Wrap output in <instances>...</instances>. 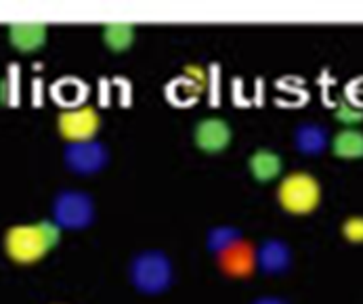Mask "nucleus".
<instances>
[{
  "instance_id": "obj_1",
  "label": "nucleus",
  "mask_w": 363,
  "mask_h": 304,
  "mask_svg": "<svg viewBox=\"0 0 363 304\" xmlns=\"http://www.w3.org/2000/svg\"><path fill=\"white\" fill-rule=\"evenodd\" d=\"M59 229L52 223H36V225H19L9 229L4 237V248L11 260L19 264H34L45 254L57 246Z\"/></svg>"
},
{
  "instance_id": "obj_7",
  "label": "nucleus",
  "mask_w": 363,
  "mask_h": 304,
  "mask_svg": "<svg viewBox=\"0 0 363 304\" xmlns=\"http://www.w3.org/2000/svg\"><path fill=\"white\" fill-rule=\"evenodd\" d=\"M250 172H252V176L257 181H260V183L273 181L281 172V157L275 152L259 150V152L250 157Z\"/></svg>"
},
{
  "instance_id": "obj_11",
  "label": "nucleus",
  "mask_w": 363,
  "mask_h": 304,
  "mask_svg": "<svg viewBox=\"0 0 363 304\" xmlns=\"http://www.w3.org/2000/svg\"><path fill=\"white\" fill-rule=\"evenodd\" d=\"M183 74H185V78L189 80V84L194 86L196 93L204 91L208 86V74L202 65H187V67L183 69Z\"/></svg>"
},
{
  "instance_id": "obj_9",
  "label": "nucleus",
  "mask_w": 363,
  "mask_h": 304,
  "mask_svg": "<svg viewBox=\"0 0 363 304\" xmlns=\"http://www.w3.org/2000/svg\"><path fill=\"white\" fill-rule=\"evenodd\" d=\"M104 40L111 51H126L135 43V28L130 23H109L105 26Z\"/></svg>"
},
{
  "instance_id": "obj_12",
  "label": "nucleus",
  "mask_w": 363,
  "mask_h": 304,
  "mask_svg": "<svg viewBox=\"0 0 363 304\" xmlns=\"http://www.w3.org/2000/svg\"><path fill=\"white\" fill-rule=\"evenodd\" d=\"M336 118L345 126H355V124L363 122V111L357 109V107H353V105H349V103H340L338 109H336Z\"/></svg>"
},
{
  "instance_id": "obj_2",
  "label": "nucleus",
  "mask_w": 363,
  "mask_h": 304,
  "mask_svg": "<svg viewBox=\"0 0 363 304\" xmlns=\"http://www.w3.org/2000/svg\"><path fill=\"white\" fill-rule=\"evenodd\" d=\"M279 206L296 216H305L317 210L321 202V185L309 172H290L277 189Z\"/></svg>"
},
{
  "instance_id": "obj_6",
  "label": "nucleus",
  "mask_w": 363,
  "mask_h": 304,
  "mask_svg": "<svg viewBox=\"0 0 363 304\" xmlns=\"http://www.w3.org/2000/svg\"><path fill=\"white\" fill-rule=\"evenodd\" d=\"M11 45L19 51H36L47 40V26L43 23H15L9 28Z\"/></svg>"
},
{
  "instance_id": "obj_8",
  "label": "nucleus",
  "mask_w": 363,
  "mask_h": 304,
  "mask_svg": "<svg viewBox=\"0 0 363 304\" xmlns=\"http://www.w3.org/2000/svg\"><path fill=\"white\" fill-rule=\"evenodd\" d=\"M332 150L342 159H362L363 157V133L357 128H345L340 130L334 141Z\"/></svg>"
},
{
  "instance_id": "obj_4",
  "label": "nucleus",
  "mask_w": 363,
  "mask_h": 304,
  "mask_svg": "<svg viewBox=\"0 0 363 304\" xmlns=\"http://www.w3.org/2000/svg\"><path fill=\"white\" fill-rule=\"evenodd\" d=\"M218 266L229 277H248L257 266V250L250 242H233L218 254Z\"/></svg>"
},
{
  "instance_id": "obj_10",
  "label": "nucleus",
  "mask_w": 363,
  "mask_h": 304,
  "mask_svg": "<svg viewBox=\"0 0 363 304\" xmlns=\"http://www.w3.org/2000/svg\"><path fill=\"white\" fill-rule=\"evenodd\" d=\"M342 235L351 244H363V216H349L342 223Z\"/></svg>"
},
{
  "instance_id": "obj_3",
  "label": "nucleus",
  "mask_w": 363,
  "mask_h": 304,
  "mask_svg": "<svg viewBox=\"0 0 363 304\" xmlns=\"http://www.w3.org/2000/svg\"><path fill=\"white\" fill-rule=\"evenodd\" d=\"M57 126L67 141H89L97 135L101 126V118L93 107L86 105V107L63 111L57 120Z\"/></svg>"
},
{
  "instance_id": "obj_5",
  "label": "nucleus",
  "mask_w": 363,
  "mask_h": 304,
  "mask_svg": "<svg viewBox=\"0 0 363 304\" xmlns=\"http://www.w3.org/2000/svg\"><path fill=\"white\" fill-rule=\"evenodd\" d=\"M196 145L206 153H220L231 143V128L220 118H206L196 126Z\"/></svg>"
}]
</instances>
